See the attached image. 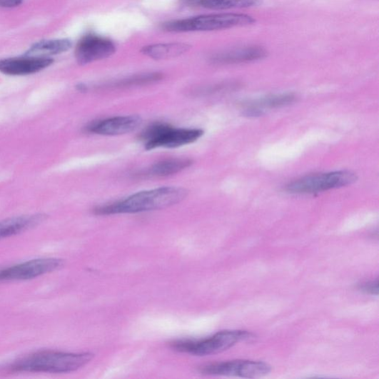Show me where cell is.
<instances>
[{
	"label": "cell",
	"instance_id": "6da1fadb",
	"mask_svg": "<svg viewBox=\"0 0 379 379\" xmlns=\"http://www.w3.org/2000/svg\"><path fill=\"white\" fill-rule=\"evenodd\" d=\"M188 194L181 187H163L135 193L124 201L96 208L97 215L137 213L165 209L181 203Z\"/></svg>",
	"mask_w": 379,
	"mask_h": 379
},
{
	"label": "cell",
	"instance_id": "7a4b0ae2",
	"mask_svg": "<svg viewBox=\"0 0 379 379\" xmlns=\"http://www.w3.org/2000/svg\"><path fill=\"white\" fill-rule=\"evenodd\" d=\"M94 355L52 350L39 351L18 359L11 366L15 372L64 373L76 371L89 364Z\"/></svg>",
	"mask_w": 379,
	"mask_h": 379
},
{
	"label": "cell",
	"instance_id": "3957f363",
	"mask_svg": "<svg viewBox=\"0 0 379 379\" xmlns=\"http://www.w3.org/2000/svg\"><path fill=\"white\" fill-rule=\"evenodd\" d=\"M256 19L244 14H214L178 19L164 24L163 29L169 32L213 31L253 25Z\"/></svg>",
	"mask_w": 379,
	"mask_h": 379
},
{
	"label": "cell",
	"instance_id": "277c9868",
	"mask_svg": "<svg viewBox=\"0 0 379 379\" xmlns=\"http://www.w3.org/2000/svg\"><path fill=\"white\" fill-rule=\"evenodd\" d=\"M204 134L201 129L175 128L165 123H156L147 128L141 138L147 151L158 148H175L191 144Z\"/></svg>",
	"mask_w": 379,
	"mask_h": 379
},
{
	"label": "cell",
	"instance_id": "5b68a950",
	"mask_svg": "<svg viewBox=\"0 0 379 379\" xmlns=\"http://www.w3.org/2000/svg\"><path fill=\"white\" fill-rule=\"evenodd\" d=\"M252 334L247 331L226 330L201 339V340H183L171 343V348L178 352L198 356H205L223 352L239 342L248 340Z\"/></svg>",
	"mask_w": 379,
	"mask_h": 379
},
{
	"label": "cell",
	"instance_id": "8992f818",
	"mask_svg": "<svg viewBox=\"0 0 379 379\" xmlns=\"http://www.w3.org/2000/svg\"><path fill=\"white\" fill-rule=\"evenodd\" d=\"M357 181L356 175L349 171L313 174L297 179L286 186L291 193H315L352 185Z\"/></svg>",
	"mask_w": 379,
	"mask_h": 379
},
{
	"label": "cell",
	"instance_id": "52a82bcc",
	"mask_svg": "<svg viewBox=\"0 0 379 379\" xmlns=\"http://www.w3.org/2000/svg\"><path fill=\"white\" fill-rule=\"evenodd\" d=\"M64 266L62 259L43 258L0 270V283L29 281L54 272Z\"/></svg>",
	"mask_w": 379,
	"mask_h": 379
},
{
	"label": "cell",
	"instance_id": "ba28073f",
	"mask_svg": "<svg viewBox=\"0 0 379 379\" xmlns=\"http://www.w3.org/2000/svg\"><path fill=\"white\" fill-rule=\"evenodd\" d=\"M116 51L111 39L95 34H88L79 41L75 51L79 65H88L113 55Z\"/></svg>",
	"mask_w": 379,
	"mask_h": 379
},
{
	"label": "cell",
	"instance_id": "9c48e42d",
	"mask_svg": "<svg viewBox=\"0 0 379 379\" xmlns=\"http://www.w3.org/2000/svg\"><path fill=\"white\" fill-rule=\"evenodd\" d=\"M271 370V366L262 362L238 360L208 365L201 371L206 375L254 378L263 377Z\"/></svg>",
	"mask_w": 379,
	"mask_h": 379
},
{
	"label": "cell",
	"instance_id": "30bf717a",
	"mask_svg": "<svg viewBox=\"0 0 379 379\" xmlns=\"http://www.w3.org/2000/svg\"><path fill=\"white\" fill-rule=\"evenodd\" d=\"M54 63L51 57L26 55L0 61V72L9 76H26L41 71Z\"/></svg>",
	"mask_w": 379,
	"mask_h": 379
},
{
	"label": "cell",
	"instance_id": "8fae6325",
	"mask_svg": "<svg viewBox=\"0 0 379 379\" xmlns=\"http://www.w3.org/2000/svg\"><path fill=\"white\" fill-rule=\"evenodd\" d=\"M142 124L138 116H121L104 119L89 127V131L103 136H119L135 131Z\"/></svg>",
	"mask_w": 379,
	"mask_h": 379
},
{
	"label": "cell",
	"instance_id": "7c38bea8",
	"mask_svg": "<svg viewBox=\"0 0 379 379\" xmlns=\"http://www.w3.org/2000/svg\"><path fill=\"white\" fill-rule=\"evenodd\" d=\"M268 52L262 47L249 46L218 54L211 59L214 64L233 65L259 61L267 56Z\"/></svg>",
	"mask_w": 379,
	"mask_h": 379
},
{
	"label": "cell",
	"instance_id": "4fadbf2b",
	"mask_svg": "<svg viewBox=\"0 0 379 379\" xmlns=\"http://www.w3.org/2000/svg\"><path fill=\"white\" fill-rule=\"evenodd\" d=\"M46 219L44 214L16 216L0 221V241L30 230Z\"/></svg>",
	"mask_w": 379,
	"mask_h": 379
},
{
	"label": "cell",
	"instance_id": "5bb4252c",
	"mask_svg": "<svg viewBox=\"0 0 379 379\" xmlns=\"http://www.w3.org/2000/svg\"><path fill=\"white\" fill-rule=\"evenodd\" d=\"M295 101V96L293 94H283L273 95L258 99L253 103H248L246 110V114L248 116H259L263 113L264 108H275L283 107L292 104Z\"/></svg>",
	"mask_w": 379,
	"mask_h": 379
},
{
	"label": "cell",
	"instance_id": "9a60e30c",
	"mask_svg": "<svg viewBox=\"0 0 379 379\" xmlns=\"http://www.w3.org/2000/svg\"><path fill=\"white\" fill-rule=\"evenodd\" d=\"M191 46L186 44H161L144 47L142 53L154 59H166L183 55Z\"/></svg>",
	"mask_w": 379,
	"mask_h": 379
},
{
	"label": "cell",
	"instance_id": "2e32d148",
	"mask_svg": "<svg viewBox=\"0 0 379 379\" xmlns=\"http://www.w3.org/2000/svg\"><path fill=\"white\" fill-rule=\"evenodd\" d=\"M72 47V43L68 39H49L35 44L26 55L47 56L61 54Z\"/></svg>",
	"mask_w": 379,
	"mask_h": 379
},
{
	"label": "cell",
	"instance_id": "e0dca14e",
	"mask_svg": "<svg viewBox=\"0 0 379 379\" xmlns=\"http://www.w3.org/2000/svg\"><path fill=\"white\" fill-rule=\"evenodd\" d=\"M192 164V161L188 158L166 159L153 165L148 170V174L152 176H168L189 168Z\"/></svg>",
	"mask_w": 379,
	"mask_h": 379
},
{
	"label": "cell",
	"instance_id": "ac0fdd59",
	"mask_svg": "<svg viewBox=\"0 0 379 379\" xmlns=\"http://www.w3.org/2000/svg\"><path fill=\"white\" fill-rule=\"evenodd\" d=\"M189 1L211 10L247 9L261 3V0H189Z\"/></svg>",
	"mask_w": 379,
	"mask_h": 379
},
{
	"label": "cell",
	"instance_id": "d6986e66",
	"mask_svg": "<svg viewBox=\"0 0 379 379\" xmlns=\"http://www.w3.org/2000/svg\"><path fill=\"white\" fill-rule=\"evenodd\" d=\"M358 289L365 293L377 295L378 293V279L375 281L365 283L359 285Z\"/></svg>",
	"mask_w": 379,
	"mask_h": 379
},
{
	"label": "cell",
	"instance_id": "ffe728a7",
	"mask_svg": "<svg viewBox=\"0 0 379 379\" xmlns=\"http://www.w3.org/2000/svg\"><path fill=\"white\" fill-rule=\"evenodd\" d=\"M24 0H0V7L12 9L21 6Z\"/></svg>",
	"mask_w": 379,
	"mask_h": 379
}]
</instances>
